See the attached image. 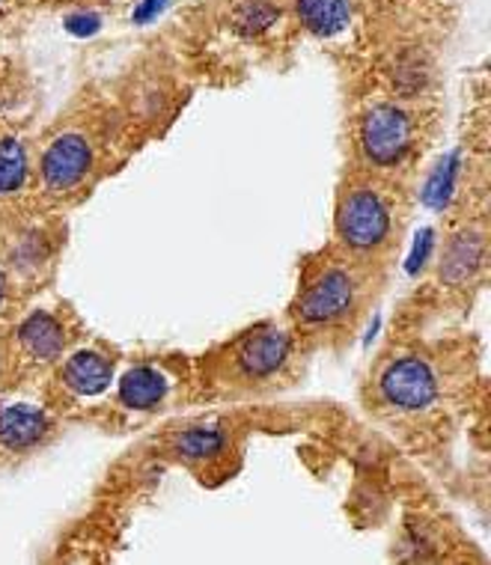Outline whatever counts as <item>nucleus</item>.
Masks as SVG:
<instances>
[{
	"mask_svg": "<svg viewBox=\"0 0 491 565\" xmlns=\"http://www.w3.org/2000/svg\"><path fill=\"white\" fill-rule=\"evenodd\" d=\"M391 230L393 212L378 191L357 188L340 205L337 233H340V242L352 250H378L391 238Z\"/></svg>",
	"mask_w": 491,
	"mask_h": 565,
	"instance_id": "obj_1",
	"label": "nucleus"
},
{
	"mask_svg": "<svg viewBox=\"0 0 491 565\" xmlns=\"http://www.w3.org/2000/svg\"><path fill=\"white\" fill-rule=\"evenodd\" d=\"M485 263V235L480 230H462L444 247L441 280L450 286H462L480 271Z\"/></svg>",
	"mask_w": 491,
	"mask_h": 565,
	"instance_id": "obj_8",
	"label": "nucleus"
},
{
	"mask_svg": "<svg viewBox=\"0 0 491 565\" xmlns=\"http://www.w3.org/2000/svg\"><path fill=\"white\" fill-rule=\"evenodd\" d=\"M3 301H7V277L0 274V307H3Z\"/></svg>",
	"mask_w": 491,
	"mask_h": 565,
	"instance_id": "obj_18",
	"label": "nucleus"
},
{
	"mask_svg": "<svg viewBox=\"0 0 491 565\" xmlns=\"http://www.w3.org/2000/svg\"><path fill=\"white\" fill-rule=\"evenodd\" d=\"M426 75H429V68H423L420 60H405L396 68V87L403 89L405 96H414L426 87Z\"/></svg>",
	"mask_w": 491,
	"mask_h": 565,
	"instance_id": "obj_16",
	"label": "nucleus"
},
{
	"mask_svg": "<svg viewBox=\"0 0 491 565\" xmlns=\"http://www.w3.org/2000/svg\"><path fill=\"white\" fill-rule=\"evenodd\" d=\"M292 354V340L280 328H263L259 333H250L236 354V366L242 379L266 381L275 379L284 370Z\"/></svg>",
	"mask_w": 491,
	"mask_h": 565,
	"instance_id": "obj_6",
	"label": "nucleus"
},
{
	"mask_svg": "<svg viewBox=\"0 0 491 565\" xmlns=\"http://www.w3.org/2000/svg\"><path fill=\"white\" fill-rule=\"evenodd\" d=\"M378 393L391 408L417 414L433 408V402L438 399V375L420 358H399L387 363L378 375Z\"/></svg>",
	"mask_w": 491,
	"mask_h": 565,
	"instance_id": "obj_4",
	"label": "nucleus"
},
{
	"mask_svg": "<svg viewBox=\"0 0 491 565\" xmlns=\"http://www.w3.org/2000/svg\"><path fill=\"white\" fill-rule=\"evenodd\" d=\"M51 435V419L33 405H10L0 411V447L10 452H30Z\"/></svg>",
	"mask_w": 491,
	"mask_h": 565,
	"instance_id": "obj_7",
	"label": "nucleus"
},
{
	"mask_svg": "<svg viewBox=\"0 0 491 565\" xmlns=\"http://www.w3.org/2000/svg\"><path fill=\"white\" fill-rule=\"evenodd\" d=\"M412 117L393 105H378L361 122V152L373 167L403 164L412 149Z\"/></svg>",
	"mask_w": 491,
	"mask_h": 565,
	"instance_id": "obj_2",
	"label": "nucleus"
},
{
	"mask_svg": "<svg viewBox=\"0 0 491 565\" xmlns=\"http://www.w3.org/2000/svg\"><path fill=\"white\" fill-rule=\"evenodd\" d=\"M89 167H93V149L87 140L81 135H60L42 152V185L54 194L72 191L87 179Z\"/></svg>",
	"mask_w": 491,
	"mask_h": 565,
	"instance_id": "obj_5",
	"label": "nucleus"
},
{
	"mask_svg": "<svg viewBox=\"0 0 491 565\" xmlns=\"http://www.w3.org/2000/svg\"><path fill=\"white\" fill-rule=\"evenodd\" d=\"M170 391L168 375L156 366H135L119 381V402L131 411L158 408Z\"/></svg>",
	"mask_w": 491,
	"mask_h": 565,
	"instance_id": "obj_11",
	"label": "nucleus"
},
{
	"mask_svg": "<svg viewBox=\"0 0 491 565\" xmlns=\"http://www.w3.org/2000/svg\"><path fill=\"white\" fill-rule=\"evenodd\" d=\"M357 298V282L345 268H324L301 295L298 301V319L307 328H328V324L343 322L354 310Z\"/></svg>",
	"mask_w": 491,
	"mask_h": 565,
	"instance_id": "obj_3",
	"label": "nucleus"
},
{
	"mask_svg": "<svg viewBox=\"0 0 491 565\" xmlns=\"http://www.w3.org/2000/svg\"><path fill=\"white\" fill-rule=\"evenodd\" d=\"M226 444H230V438H226L224 429L194 426V429H185L182 435H177L173 449L188 461H212V458L224 456Z\"/></svg>",
	"mask_w": 491,
	"mask_h": 565,
	"instance_id": "obj_13",
	"label": "nucleus"
},
{
	"mask_svg": "<svg viewBox=\"0 0 491 565\" xmlns=\"http://www.w3.org/2000/svg\"><path fill=\"white\" fill-rule=\"evenodd\" d=\"M28 182V156L15 137L0 140V194H15Z\"/></svg>",
	"mask_w": 491,
	"mask_h": 565,
	"instance_id": "obj_14",
	"label": "nucleus"
},
{
	"mask_svg": "<svg viewBox=\"0 0 491 565\" xmlns=\"http://www.w3.org/2000/svg\"><path fill=\"white\" fill-rule=\"evenodd\" d=\"M19 345L33 361H57L66 349V331L63 322L51 312H33L19 328Z\"/></svg>",
	"mask_w": 491,
	"mask_h": 565,
	"instance_id": "obj_10",
	"label": "nucleus"
},
{
	"mask_svg": "<svg viewBox=\"0 0 491 565\" xmlns=\"http://www.w3.org/2000/svg\"><path fill=\"white\" fill-rule=\"evenodd\" d=\"M277 19V10L268 0H247L245 7L236 12V28L242 33H259V30L271 28Z\"/></svg>",
	"mask_w": 491,
	"mask_h": 565,
	"instance_id": "obj_15",
	"label": "nucleus"
},
{
	"mask_svg": "<svg viewBox=\"0 0 491 565\" xmlns=\"http://www.w3.org/2000/svg\"><path fill=\"white\" fill-rule=\"evenodd\" d=\"M110 381H114V363L102 351H75L63 366V384L75 396H98L108 391Z\"/></svg>",
	"mask_w": 491,
	"mask_h": 565,
	"instance_id": "obj_9",
	"label": "nucleus"
},
{
	"mask_svg": "<svg viewBox=\"0 0 491 565\" xmlns=\"http://www.w3.org/2000/svg\"><path fill=\"white\" fill-rule=\"evenodd\" d=\"M298 19L316 36H334L349 24V0H295Z\"/></svg>",
	"mask_w": 491,
	"mask_h": 565,
	"instance_id": "obj_12",
	"label": "nucleus"
},
{
	"mask_svg": "<svg viewBox=\"0 0 491 565\" xmlns=\"http://www.w3.org/2000/svg\"><path fill=\"white\" fill-rule=\"evenodd\" d=\"M452 175H456V167L447 164L441 167L438 173H435L433 179V185H429V203L433 205H441L444 200H447V194H450V185H452Z\"/></svg>",
	"mask_w": 491,
	"mask_h": 565,
	"instance_id": "obj_17",
	"label": "nucleus"
}]
</instances>
